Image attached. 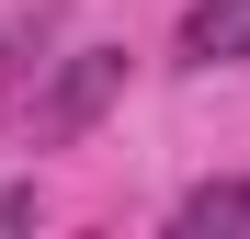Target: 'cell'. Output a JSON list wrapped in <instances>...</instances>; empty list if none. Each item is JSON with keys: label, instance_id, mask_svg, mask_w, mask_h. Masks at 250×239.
I'll use <instances>...</instances> for the list:
<instances>
[{"label": "cell", "instance_id": "277c9868", "mask_svg": "<svg viewBox=\"0 0 250 239\" xmlns=\"http://www.w3.org/2000/svg\"><path fill=\"white\" fill-rule=\"evenodd\" d=\"M46 34H57V12H12L0 23V103L23 91V68H46Z\"/></svg>", "mask_w": 250, "mask_h": 239}, {"label": "cell", "instance_id": "3957f363", "mask_svg": "<svg viewBox=\"0 0 250 239\" xmlns=\"http://www.w3.org/2000/svg\"><path fill=\"white\" fill-rule=\"evenodd\" d=\"M216 228H250V182H193L171 205V239H216Z\"/></svg>", "mask_w": 250, "mask_h": 239}, {"label": "cell", "instance_id": "6da1fadb", "mask_svg": "<svg viewBox=\"0 0 250 239\" xmlns=\"http://www.w3.org/2000/svg\"><path fill=\"white\" fill-rule=\"evenodd\" d=\"M114 91H125V46H68V57H57V80H46V103H34V148L91 137Z\"/></svg>", "mask_w": 250, "mask_h": 239}, {"label": "cell", "instance_id": "7a4b0ae2", "mask_svg": "<svg viewBox=\"0 0 250 239\" xmlns=\"http://www.w3.org/2000/svg\"><path fill=\"white\" fill-rule=\"evenodd\" d=\"M171 57L182 68H239L250 57V0H193L182 34H171Z\"/></svg>", "mask_w": 250, "mask_h": 239}]
</instances>
